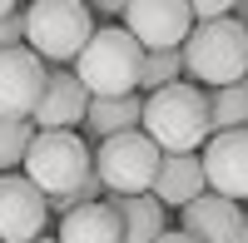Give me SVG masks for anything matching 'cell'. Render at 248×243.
<instances>
[{
	"label": "cell",
	"instance_id": "obj_1",
	"mask_svg": "<svg viewBox=\"0 0 248 243\" xmlns=\"http://www.w3.org/2000/svg\"><path fill=\"white\" fill-rule=\"evenodd\" d=\"M139 129L154 139L164 154H199L203 139L214 134L209 124V90L194 85V79H174L164 90L144 94V114Z\"/></svg>",
	"mask_w": 248,
	"mask_h": 243
},
{
	"label": "cell",
	"instance_id": "obj_2",
	"mask_svg": "<svg viewBox=\"0 0 248 243\" xmlns=\"http://www.w3.org/2000/svg\"><path fill=\"white\" fill-rule=\"evenodd\" d=\"M184 75L203 90L233 85L248 75V25L233 15H214V20H194L184 35Z\"/></svg>",
	"mask_w": 248,
	"mask_h": 243
},
{
	"label": "cell",
	"instance_id": "obj_3",
	"mask_svg": "<svg viewBox=\"0 0 248 243\" xmlns=\"http://www.w3.org/2000/svg\"><path fill=\"white\" fill-rule=\"evenodd\" d=\"M139 65H144V45L119 20L94 25L85 50L75 55V75L90 94H129V90H139Z\"/></svg>",
	"mask_w": 248,
	"mask_h": 243
},
{
	"label": "cell",
	"instance_id": "obj_4",
	"mask_svg": "<svg viewBox=\"0 0 248 243\" xmlns=\"http://www.w3.org/2000/svg\"><path fill=\"white\" fill-rule=\"evenodd\" d=\"M20 169H25V179L45 198H55V194L79 189L94 174V149L75 129H35L25 159H20Z\"/></svg>",
	"mask_w": 248,
	"mask_h": 243
},
{
	"label": "cell",
	"instance_id": "obj_5",
	"mask_svg": "<svg viewBox=\"0 0 248 243\" xmlns=\"http://www.w3.org/2000/svg\"><path fill=\"white\" fill-rule=\"evenodd\" d=\"M20 25H25V45L45 65H70L94 35V15L85 10V0H30L20 10Z\"/></svg>",
	"mask_w": 248,
	"mask_h": 243
},
{
	"label": "cell",
	"instance_id": "obj_6",
	"mask_svg": "<svg viewBox=\"0 0 248 243\" xmlns=\"http://www.w3.org/2000/svg\"><path fill=\"white\" fill-rule=\"evenodd\" d=\"M159 144L144 129H124L99 139L94 149V179L105 184V194H144L154 184V169H159Z\"/></svg>",
	"mask_w": 248,
	"mask_h": 243
},
{
	"label": "cell",
	"instance_id": "obj_7",
	"mask_svg": "<svg viewBox=\"0 0 248 243\" xmlns=\"http://www.w3.org/2000/svg\"><path fill=\"white\" fill-rule=\"evenodd\" d=\"M119 25L129 30L144 50H174L184 45V35L194 25L189 0H124Z\"/></svg>",
	"mask_w": 248,
	"mask_h": 243
},
{
	"label": "cell",
	"instance_id": "obj_8",
	"mask_svg": "<svg viewBox=\"0 0 248 243\" xmlns=\"http://www.w3.org/2000/svg\"><path fill=\"white\" fill-rule=\"evenodd\" d=\"M203 184L223 198H248V124L243 129H214L199 149Z\"/></svg>",
	"mask_w": 248,
	"mask_h": 243
},
{
	"label": "cell",
	"instance_id": "obj_9",
	"mask_svg": "<svg viewBox=\"0 0 248 243\" xmlns=\"http://www.w3.org/2000/svg\"><path fill=\"white\" fill-rule=\"evenodd\" d=\"M45 224H50L45 194L20 169L0 174V243H30V238L45 233Z\"/></svg>",
	"mask_w": 248,
	"mask_h": 243
},
{
	"label": "cell",
	"instance_id": "obj_10",
	"mask_svg": "<svg viewBox=\"0 0 248 243\" xmlns=\"http://www.w3.org/2000/svg\"><path fill=\"white\" fill-rule=\"evenodd\" d=\"M45 60L30 45L0 50V119H30L40 90H45Z\"/></svg>",
	"mask_w": 248,
	"mask_h": 243
},
{
	"label": "cell",
	"instance_id": "obj_11",
	"mask_svg": "<svg viewBox=\"0 0 248 243\" xmlns=\"http://www.w3.org/2000/svg\"><path fill=\"white\" fill-rule=\"evenodd\" d=\"M85 105H90V90L79 85V75L70 65H55V70H45V90L30 109V124L35 129H79Z\"/></svg>",
	"mask_w": 248,
	"mask_h": 243
},
{
	"label": "cell",
	"instance_id": "obj_12",
	"mask_svg": "<svg viewBox=\"0 0 248 243\" xmlns=\"http://www.w3.org/2000/svg\"><path fill=\"white\" fill-rule=\"evenodd\" d=\"M179 213H184L179 228L194 233L199 243H243V209H238V198H223L214 189H203Z\"/></svg>",
	"mask_w": 248,
	"mask_h": 243
},
{
	"label": "cell",
	"instance_id": "obj_13",
	"mask_svg": "<svg viewBox=\"0 0 248 243\" xmlns=\"http://www.w3.org/2000/svg\"><path fill=\"white\" fill-rule=\"evenodd\" d=\"M203 189V164H199V154H159V169H154V184L149 194L159 198L164 209H184L189 198H199Z\"/></svg>",
	"mask_w": 248,
	"mask_h": 243
},
{
	"label": "cell",
	"instance_id": "obj_14",
	"mask_svg": "<svg viewBox=\"0 0 248 243\" xmlns=\"http://www.w3.org/2000/svg\"><path fill=\"white\" fill-rule=\"evenodd\" d=\"M139 114H144V94H139V90H129V94H90L79 129L99 144V139H109V134L139 129Z\"/></svg>",
	"mask_w": 248,
	"mask_h": 243
},
{
	"label": "cell",
	"instance_id": "obj_15",
	"mask_svg": "<svg viewBox=\"0 0 248 243\" xmlns=\"http://www.w3.org/2000/svg\"><path fill=\"white\" fill-rule=\"evenodd\" d=\"M109 209L119 213V238L124 243H154L169 228V209L144 189V194H109Z\"/></svg>",
	"mask_w": 248,
	"mask_h": 243
},
{
	"label": "cell",
	"instance_id": "obj_16",
	"mask_svg": "<svg viewBox=\"0 0 248 243\" xmlns=\"http://www.w3.org/2000/svg\"><path fill=\"white\" fill-rule=\"evenodd\" d=\"M55 243H124V238H119V213L109 209V198L79 204V209H70V213H60Z\"/></svg>",
	"mask_w": 248,
	"mask_h": 243
},
{
	"label": "cell",
	"instance_id": "obj_17",
	"mask_svg": "<svg viewBox=\"0 0 248 243\" xmlns=\"http://www.w3.org/2000/svg\"><path fill=\"white\" fill-rule=\"evenodd\" d=\"M209 124L214 129H243L248 124V75L233 85L209 90Z\"/></svg>",
	"mask_w": 248,
	"mask_h": 243
},
{
	"label": "cell",
	"instance_id": "obj_18",
	"mask_svg": "<svg viewBox=\"0 0 248 243\" xmlns=\"http://www.w3.org/2000/svg\"><path fill=\"white\" fill-rule=\"evenodd\" d=\"M174 79H184V55H179V45H174V50H144V65H139V94L164 90V85H174Z\"/></svg>",
	"mask_w": 248,
	"mask_h": 243
},
{
	"label": "cell",
	"instance_id": "obj_19",
	"mask_svg": "<svg viewBox=\"0 0 248 243\" xmlns=\"http://www.w3.org/2000/svg\"><path fill=\"white\" fill-rule=\"evenodd\" d=\"M30 139H35V124H30V119H0V174L20 169Z\"/></svg>",
	"mask_w": 248,
	"mask_h": 243
},
{
	"label": "cell",
	"instance_id": "obj_20",
	"mask_svg": "<svg viewBox=\"0 0 248 243\" xmlns=\"http://www.w3.org/2000/svg\"><path fill=\"white\" fill-rule=\"evenodd\" d=\"M10 45H25V25H20V10L0 15V50H10Z\"/></svg>",
	"mask_w": 248,
	"mask_h": 243
},
{
	"label": "cell",
	"instance_id": "obj_21",
	"mask_svg": "<svg viewBox=\"0 0 248 243\" xmlns=\"http://www.w3.org/2000/svg\"><path fill=\"white\" fill-rule=\"evenodd\" d=\"M85 10L99 20V25H109V20H119V15H124V0H85Z\"/></svg>",
	"mask_w": 248,
	"mask_h": 243
},
{
	"label": "cell",
	"instance_id": "obj_22",
	"mask_svg": "<svg viewBox=\"0 0 248 243\" xmlns=\"http://www.w3.org/2000/svg\"><path fill=\"white\" fill-rule=\"evenodd\" d=\"M189 10H194V20H214V15H229L233 0H189Z\"/></svg>",
	"mask_w": 248,
	"mask_h": 243
},
{
	"label": "cell",
	"instance_id": "obj_23",
	"mask_svg": "<svg viewBox=\"0 0 248 243\" xmlns=\"http://www.w3.org/2000/svg\"><path fill=\"white\" fill-rule=\"evenodd\" d=\"M154 243H199V238H194V233H184V228H164Z\"/></svg>",
	"mask_w": 248,
	"mask_h": 243
},
{
	"label": "cell",
	"instance_id": "obj_24",
	"mask_svg": "<svg viewBox=\"0 0 248 243\" xmlns=\"http://www.w3.org/2000/svg\"><path fill=\"white\" fill-rule=\"evenodd\" d=\"M233 20H243V25H248V0H233V10H229Z\"/></svg>",
	"mask_w": 248,
	"mask_h": 243
},
{
	"label": "cell",
	"instance_id": "obj_25",
	"mask_svg": "<svg viewBox=\"0 0 248 243\" xmlns=\"http://www.w3.org/2000/svg\"><path fill=\"white\" fill-rule=\"evenodd\" d=\"M10 10H20V0H0V15H10Z\"/></svg>",
	"mask_w": 248,
	"mask_h": 243
},
{
	"label": "cell",
	"instance_id": "obj_26",
	"mask_svg": "<svg viewBox=\"0 0 248 243\" xmlns=\"http://www.w3.org/2000/svg\"><path fill=\"white\" fill-rule=\"evenodd\" d=\"M243 243H248V209H243Z\"/></svg>",
	"mask_w": 248,
	"mask_h": 243
},
{
	"label": "cell",
	"instance_id": "obj_27",
	"mask_svg": "<svg viewBox=\"0 0 248 243\" xmlns=\"http://www.w3.org/2000/svg\"><path fill=\"white\" fill-rule=\"evenodd\" d=\"M30 243H55V238H30Z\"/></svg>",
	"mask_w": 248,
	"mask_h": 243
}]
</instances>
